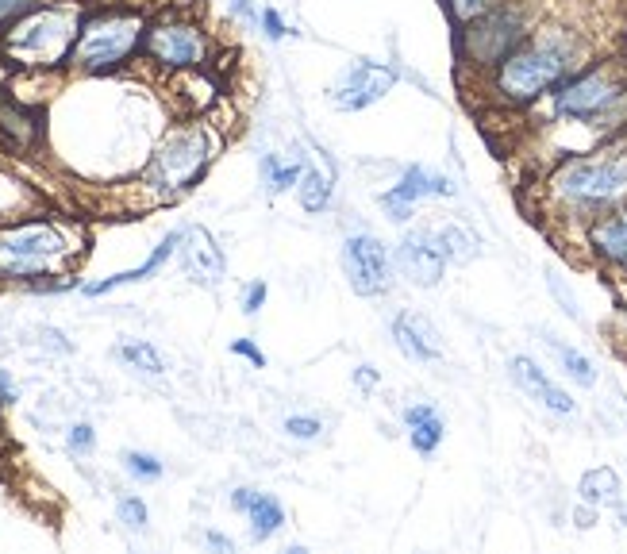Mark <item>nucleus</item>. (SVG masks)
Returning <instances> with one entry per match:
<instances>
[{
  "mask_svg": "<svg viewBox=\"0 0 627 554\" xmlns=\"http://www.w3.org/2000/svg\"><path fill=\"white\" fill-rule=\"evenodd\" d=\"M116 516H120V524L131 531H143L147 528V520H151V512H147L143 497H120V501H116Z\"/></svg>",
  "mask_w": 627,
  "mask_h": 554,
  "instance_id": "obj_28",
  "label": "nucleus"
},
{
  "mask_svg": "<svg viewBox=\"0 0 627 554\" xmlns=\"http://www.w3.org/2000/svg\"><path fill=\"white\" fill-rule=\"evenodd\" d=\"M93 443H97V431L89 428V424H74V428H70V451L74 454H89Z\"/></svg>",
  "mask_w": 627,
  "mask_h": 554,
  "instance_id": "obj_33",
  "label": "nucleus"
},
{
  "mask_svg": "<svg viewBox=\"0 0 627 554\" xmlns=\"http://www.w3.org/2000/svg\"><path fill=\"white\" fill-rule=\"evenodd\" d=\"M231 12H239L243 20H254V24H258V12H254L247 0H231Z\"/></svg>",
  "mask_w": 627,
  "mask_h": 554,
  "instance_id": "obj_39",
  "label": "nucleus"
},
{
  "mask_svg": "<svg viewBox=\"0 0 627 554\" xmlns=\"http://www.w3.org/2000/svg\"><path fill=\"white\" fill-rule=\"evenodd\" d=\"M231 504H235L239 512H247L254 539H270V535H277V531L285 528V508H281V501H274L270 493L235 489V493H231Z\"/></svg>",
  "mask_w": 627,
  "mask_h": 554,
  "instance_id": "obj_17",
  "label": "nucleus"
},
{
  "mask_svg": "<svg viewBox=\"0 0 627 554\" xmlns=\"http://www.w3.org/2000/svg\"><path fill=\"white\" fill-rule=\"evenodd\" d=\"M547 12V0H504L470 20H462L454 31V51L470 77H485L501 66L512 51H520L527 35L539 27Z\"/></svg>",
  "mask_w": 627,
  "mask_h": 554,
  "instance_id": "obj_3",
  "label": "nucleus"
},
{
  "mask_svg": "<svg viewBox=\"0 0 627 554\" xmlns=\"http://www.w3.org/2000/svg\"><path fill=\"white\" fill-rule=\"evenodd\" d=\"M543 343H547V351L558 358L562 374L574 381V385H581V389H593V385H597V366H593L585 354L574 351V347H566L558 335H543Z\"/></svg>",
  "mask_w": 627,
  "mask_h": 554,
  "instance_id": "obj_22",
  "label": "nucleus"
},
{
  "mask_svg": "<svg viewBox=\"0 0 627 554\" xmlns=\"http://www.w3.org/2000/svg\"><path fill=\"white\" fill-rule=\"evenodd\" d=\"M258 27L266 31V39H270V43H281L285 35H293L289 24L281 20V12H277V8H262V12H258Z\"/></svg>",
  "mask_w": 627,
  "mask_h": 554,
  "instance_id": "obj_29",
  "label": "nucleus"
},
{
  "mask_svg": "<svg viewBox=\"0 0 627 554\" xmlns=\"http://www.w3.org/2000/svg\"><path fill=\"white\" fill-rule=\"evenodd\" d=\"M401 81L397 66L389 62H374V58H358L351 62L339 81L331 85V104L339 112H366L370 104H377L381 97H389V89Z\"/></svg>",
  "mask_w": 627,
  "mask_h": 554,
  "instance_id": "obj_10",
  "label": "nucleus"
},
{
  "mask_svg": "<svg viewBox=\"0 0 627 554\" xmlns=\"http://www.w3.org/2000/svg\"><path fill=\"white\" fill-rule=\"evenodd\" d=\"M231 351H235V354H243V358H251L254 366H266V354L258 351L254 343H247V339H235V343H231Z\"/></svg>",
  "mask_w": 627,
  "mask_h": 554,
  "instance_id": "obj_36",
  "label": "nucleus"
},
{
  "mask_svg": "<svg viewBox=\"0 0 627 554\" xmlns=\"http://www.w3.org/2000/svg\"><path fill=\"white\" fill-rule=\"evenodd\" d=\"M0 135L12 143V147H31L35 139H39V116L24 108L20 101H12V97H0Z\"/></svg>",
  "mask_w": 627,
  "mask_h": 554,
  "instance_id": "obj_20",
  "label": "nucleus"
},
{
  "mask_svg": "<svg viewBox=\"0 0 627 554\" xmlns=\"http://www.w3.org/2000/svg\"><path fill=\"white\" fill-rule=\"evenodd\" d=\"M404 428H408V443L416 454H435L443 435H447V424L443 416L431 408V404H408L404 408Z\"/></svg>",
  "mask_w": 627,
  "mask_h": 554,
  "instance_id": "obj_18",
  "label": "nucleus"
},
{
  "mask_svg": "<svg viewBox=\"0 0 627 554\" xmlns=\"http://www.w3.org/2000/svg\"><path fill=\"white\" fill-rule=\"evenodd\" d=\"M39 4H47V0H0V27H8L12 20L27 16V12L39 8Z\"/></svg>",
  "mask_w": 627,
  "mask_h": 554,
  "instance_id": "obj_32",
  "label": "nucleus"
},
{
  "mask_svg": "<svg viewBox=\"0 0 627 554\" xmlns=\"http://www.w3.org/2000/svg\"><path fill=\"white\" fill-rule=\"evenodd\" d=\"M624 324H627V316H624Z\"/></svg>",
  "mask_w": 627,
  "mask_h": 554,
  "instance_id": "obj_40",
  "label": "nucleus"
},
{
  "mask_svg": "<svg viewBox=\"0 0 627 554\" xmlns=\"http://www.w3.org/2000/svg\"><path fill=\"white\" fill-rule=\"evenodd\" d=\"M285 431H289L293 439H304V443H308V439H316V435L324 431V424H320L316 416H289V420H285Z\"/></svg>",
  "mask_w": 627,
  "mask_h": 554,
  "instance_id": "obj_30",
  "label": "nucleus"
},
{
  "mask_svg": "<svg viewBox=\"0 0 627 554\" xmlns=\"http://www.w3.org/2000/svg\"><path fill=\"white\" fill-rule=\"evenodd\" d=\"M16 401H20V389L12 385L8 370H0V404H16Z\"/></svg>",
  "mask_w": 627,
  "mask_h": 554,
  "instance_id": "obj_37",
  "label": "nucleus"
},
{
  "mask_svg": "<svg viewBox=\"0 0 627 554\" xmlns=\"http://www.w3.org/2000/svg\"><path fill=\"white\" fill-rule=\"evenodd\" d=\"M177 254H181V270L189 281H197L204 289H216L227 274L224 251L216 247L212 231L204 227H185L181 231V243H177Z\"/></svg>",
  "mask_w": 627,
  "mask_h": 554,
  "instance_id": "obj_13",
  "label": "nucleus"
},
{
  "mask_svg": "<svg viewBox=\"0 0 627 554\" xmlns=\"http://www.w3.org/2000/svg\"><path fill=\"white\" fill-rule=\"evenodd\" d=\"M577 493H581V501L593 504V508H616V504L624 501V493H620V474H616L612 466H593V470L581 478Z\"/></svg>",
  "mask_w": 627,
  "mask_h": 554,
  "instance_id": "obj_21",
  "label": "nucleus"
},
{
  "mask_svg": "<svg viewBox=\"0 0 627 554\" xmlns=\"http://www.w3.org/2000/svg\"><path fill=\"white\" fill-rule=\"evenodd\" d=\"M220 151V135L208 124L193 120V124L174 127L158 151L151 154L147 170H143V189L151 193L154 201H174L181 193H189L204 170L212 166V158Z\"/></svg>",
  "mask_w": 627,
  "mask_h": 554,
  "instance_id": "obj_7",
  "label": "nucleus"
},
{
  "mask_svg": "<svg viewBox=\"0 0 627 554\" xmlns=\"http://www.w3.org/2000/svg\"><path fill=\"white\" fill-rule=\"evenodd\" d=\"M354 385H358V389H374V385H377V370H374V366H358V370H354Z\"/></svg>",
  "mask_w": 627,
  "mask_h": 554,
  "instance_id": "obj_38",
  "label": "nucleus"
},
{
  "mask_svg": "<svg viewBox=\"0 0 627 554\" xmlns=\"http://www.w3.org/2000/svg\"><path fill=\"white\" fill-rule=\"evenodd\" d=\"M85 8L77 0H47L27 16L0 27V54L20 70H62L70 66Z\"/></svg>",
  "mask_w": 627,
  "mask_h": 554,
  "instance_id": "obj_4",
  "label": "nucleus"
},
{
  "mask_svg": "<svg viewBox=\"0 0 627 554\" xmlns=\"http://www.w3.org/2000/svg\"><path fill=\"white\" fill-rule=\"evenodd\" d=\"M143 58L158 66L162 74H201L212 58V39L193 16L166 12L147 24Z\"/></svg>",
  "mask_w": 627,
  "mask_h": 554,
  "instance_id": "obj_8",
  "label": "nucleus"
},
{
  "mask_svg": "<svg viewBox=\"0 0 627 554\" xmlns=\"http://www.w3.org/2000/svg\"><path fill=\"white\" fill-rule=\"evenodd\" d=\"M258 170H262V177H266L270 193H285V189L301 185V177H304V170H308V162H304V158H297V162H277L274 154H262Z\"/></svg>",
  "mask_w": 627,
  "mask_h": 554,
  "instance_id": "obj_25",
  "label": "nucleus"
},
{
  "mask_svg": "<svg viewBox=\"0 0 627 554\" xmlns=\"http://www.w3.org/2000/svg\"><path fill=\"white\" fill-rule=\"evenodd\" d=\"M120 354V362H127L131 370H139V374H151V378H162L166 374V362H162V354L154 351V343L147 339H127L116 347Z\"/></svg>",
  "mask_w": 627,
  "mask_h": 554,
  "instance_id": "obj_24",
  "label": "nucleus"
},
{
  "mask_svg": "<svg viewBox=\"0 0 627 554\" xmlns=\"http://www.w3.org/2000/svg\"><path fill=\"white\" fill-rule=\"evenodd\" d=\"M177 243H181V231H170L158 247H154V254L143 262V266H135V270H124V274H112L104 277V281H93V285H85V297H104V293H112V289H120V285H131V281H143V277H151L154 270H162V262L170 258V254L177 251Z\"/></svg>",
  "mask_w": 627,
  "mask_h": 554,
  "instance_id": "obj_19",
  "label": "nucleus"
},
{
  "mask_svg": "<svg viewBox=\"0 0 627 554\" xmlns=\"http://www.w3.org/2000/svg\"><path fill=\"white\" fill-rule=\"evenodd\" d=\"M393 343H397V351L408 358V362H439V354H443V343H439V331L427 324L424 316H416V312H401L397 320H393Z\"/></svg>",
  "mask_w": 627,
  "mask_h": 554,
  "instance_id": "obj_16",
  "label": "nucleus"
},
{
  "mask_svg": "<svg viewBox=\"0 0 627 554\" xmlns=\"http://www.w3.org/2000/svg\"><path fill=\"white\" fill-rule=\"evenodd\" d=\"M262 304H266V281H254L251 289H247V297H243V312H247V316H254Z\"/></svg>",
  "mask_w": 627,
  "mask_h": 554,
  "instance_id": "obj_35",
  "label": "nucleus"
},
{
  "mask_svg": "<svg viewBox=\"0 0 627 554\" xmlns=\"http://www.w3.org/2000/svg\"><path fill=\"white\" fill-rule=\"evenodd\" d=\"M585 243H589V254L597 262H604L608 270L627 274V201L597 216V220H589L585 224Z\"/></svg>",
  "mask_w": 627,
  "mask_h": 554,
  "instance_id": "obj_15",
  "label": "nucleus"
},
{
  "mask_svg": "<svg viewBox=\"0 0 627 554\" xmlns=\"http://www.w3.org/2000/svg\"><path fill=\"white\" fill-rule=\"evenodd\" d=\"M339 262H343V274H347L358 297H381L389 289V270H393L389 247L370 231L347 235L343 251H339Z\"/></svg>",
  "mask_w": 627,
  "mask_h": 554,
  "instance_id": "obj_9",
  "label": "nucleus"
},
{
  "mask_svg": "<svg viewBox=\"0 0 627 554\" xmlns=\"http://www.w3.org/2000/svg\"><path fill=\"white\" fill-rule=\"evenodd\" d=\"M431 197H454V181L443 174H431L424 166H408L401 181L389 185V193H381L377 201L389 212V220L404 224V220H412V208L420 201H431Z\"/></svg>",
  "mask_w": 627,
  "mask_h": 554,
  "instance_id": "obj_12",
  "label": "nucleus"
},
{
  "mask_svg": "<svg viewBox=\"0 0 627 554\" xmlns=\"http://www.w3.org/2000/svg\"><path fill=\"white\" fill-rule=\"evenodd\" d=\"M81 254V235L58 220L0 224V281L66 277Z\"/></svg>",
  "mask_w": 627,
  "mask_h": 554,
  "instance_id": "obj_5",
  "label": "nucleus"
},
{
  "mask_svg": "<svg viewBox=\"0 0 627 554\" xmlns=\"http://www.w3.org/2000/svg\"><path fill=\"white\" fill-rule=\"evenodd\" d=\"M297 201H301L304 212H327V204H331V177H324L320 170H304L301 185H297Z\"/></svg>",
  "mask_w": 627,
  "mask_h": 554,
  "instance_id": "obj_26",
  "label": "nucleus"
},
{
  "mask_svg": "<svg viewBox=\"0 0 627 554\" xmlns=\"http://www.w3.org/2000/svg\"><path fill=\"white\" fill-rule=\"evenodd\" d=\"M147 12L135 4H101V8H85L81 31H77L70 66L77 74L101 77L124 70L135 54H143L147 39Z\"/></svg>",
  "mask_w": 627,
  "mask_h": 554,
  "instance_id": "obj_6",
  "label": "nucleus"
},
{
  "mask_svg": "<svg viewBox=\"0 0 627 554\" xmlns=\"http://www.w3.org/2000/svg\"><path fill=\"white\" fill-rule=\"evenodd\" d=\"M435 239H439V247L447 254V262H474L477 251H481V239L462 224L435 227Z\"/></svg>",
  "mask_w": 627,
  "mask_h": 554,
  "instance_id": "obj_23",
  "label": "nucleus"
},
{
  "mask_svg": "<svg viewBox=\"0 0 627 554\" xmlns=\"http://www.w3.org/2000/svg\"><path fill=\"white\" fill-rule=\"evenodd\" d=\"M508 378L516 381V389H524L531 401H539L547 412L554 416H574L577 412V401L562 389V385H554L547 378V370L535 362V358H527V354H512L508 358Z\"/></svg>",
  "mask_w": 627,
  "mask_h": 554,
  "instance_id": "obj_14",
  "label": "nucleus"
},
{
  "mask_svg": "<svg viewBox=\"0 0 627 554\" xmlns=\"http://www.w3.org/2000/svg\"><path fill=\"white\" fill-rule=\"evenodd\" d=\"M593 54H597L593 35L585 31L581 20H551L543 12V20L527 35L524 47L508 54L501 66L485 77V93H489V101L508 112H524V108L547 101L581 66H589Z\"/></svg>",
  "mask_w": 627,
  "mask_h": 554,
  "instance_id": "obj_1",
  "label": "nucleus"
},
{
  "mask_svg": "<svg viewBox=\"0 0 627 554\" xmlns=\"http://www.w3.org/2000/svg\"><path fill=\"white\" fill-rule=\"evenodd\" d=\"M397 270L420 289H435L447 274V254L431 227H416L397 243Z\"/></svg>",
  "mask_w": 627,
  "mask_h": 554,
  "instance_id": "obj_11",
  "label": "nucleus"
},
{
  "mask_svg": "<svg viewBox=\"0 0 627 554\" xmlns=\"http://www.w3.org/2000/svg\"><path fill=\"white\" fill-rule=\"evenodd\" d=\"M547 285H551V293H554V297L562 301V312H566L570 320H581V312H577V301H574V297H570V289L562 285V277H558V274H551V281H547Z\"/></svg>",
  "mask_w": 627,
  "mask_h": 554,
  "instance_id": "obj_34",
  "label": "nucleus"
},
{
  "mask_svg": "<svg viewBox=\"0 0 627 554\" xmlns=\"http://www.w3.org/2000/svg\"><path fill=\"white\" fill-rule=\"evenodd\" d=\"M124 466H127V474H131V478H139V481H158L162 478V462L147 451H127Z\"/></svg>",
  "mask_w": 627,
  "mask_h": 554,
  "instance_id": "obj_27",
  "label": "nucleus"
},
{
  "mask_svg": "<svg viewBox=\"0 0 627 554\" xmlns=\"http://www.w3.org/2000/svg\"><path fill=\"white\" fill-rule=\"evenodd\" d=\"M547 204L574 220H597L627 201V147L562 158L547 177Z\"/></svg>",
  "mask_w": 627,
  "mask_h": 554,
  "instance_id": "obj_2",
  "label": "nucleus"
},
{
  "mask_svg": "<svg viewBox=\"0 0 627 554\" xmlns=\"http://www.w3.org/2000/svg\"><path fill=\"white\" fill-rule=\"evenodd\" d=\"M493 4H504V0H447V8H451L454 24L470 20V16H477V12H485V8H493Z\"/></svg>",
  "mask_w": 627,
  "mask_h": 554,
  "instance_id": "obj_31",
  "label": "nucleus"
}]
</instances>
